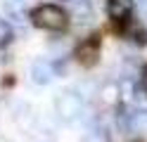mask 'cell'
<instances>
[{"label":"cell","instance_id":"obj_7","mask_svg":"<svg viewBox=\"0 0 147 142\" xmlns=\"http://www.w3.org/2000/svg\"><path fill=\"white\" fill-rule=\"evenodd\" d=\"M128 33H131V38H133L135 43H145V40H147V33H145V28H140L138 24H133L131 28H128Z\"/></svg>","mask_w":147,"mask_h":142},{"label":"cell","instance_id":"obj_4","mask_svg":"<svg viewBox=\"0 0 147 142\" xmlns=\"http://www.w3.org/2000/svg\"><path fill=\"white\" fill-rule=\"evenodd\" d=\"M52 76H55V71H52V66L45 62V59L33 62V66H31V81H33V83L48 85V83L52 81Z\"/></svg>","mask_w":147,"mask_h":142},{"label":"cell","instance_id":"obj_10","mask_svg":"<svg viewBox=\"0 0 147 142\" xmlns=\"http://www.w3.org/2000/svg\"><path fill=\"white\" fill-rule=\"evenodd\" d=\"M138 3H140V5H145V7H147V0H138Z\"/></svg>","mask_w":147,"mask_h":142},{"label":"cell","instance_id":"obj_9","mask_svg":"<svg viewBox=\"0 0 147 142\" xmlns=\"http://www.w3.org/2000/svg\"><path fill=\"white\" fill-rule=\"evenodd\" d=\"M142 90L147 92V66H145V71H142Z\"/></svg>","mask_w":147,"mask_h":142},{"label":"cell","instance_id":"obj_1","mask_svg":"<svg viewBox=\"0 0 147 142\" xmlns=\"http://www.w3.org/2000/svg\"><path fill=\"white\" fill-rule=\"evenodd\" d=\"M31 19L36 26L48 28V31H64L69 24V14L59 5H40L31 12Z\"/></svg>","mask_w":147,"mask_h":142},{"label":"cell","instance_id":"obj_8","mask_svg":"<svg viewBox=\"0 0 147 142\" xmlns=\"http://www.w3.org/2000/svg\"><path fill=\"white\" fill-rule=\"evenodd\" d=\"M10 38H12V28H10V24H7L5 19H0V45H5Z\"/></svg>","mask_w":147,"mask_h":142},{"label":"cell","instance_id":"obj_11","mask_svg":"<svg viewBox=\"0 0 147 142\" xmlns=\"http://www.w3.org/2000/svg\"><path fill=\"white\" fill-rule=\"evenodd\" d=\"M14 3H19V0H14Z\"/></svg>","mask_w":147,"mask_h":142},{"label":"cell","instance_id":"obj_2","mask_svg":"<svg viewBox=\"0 0 147 142\" xmlns=\"http://www.w3.org/2000/svg\"><path fill=\"white\" fill-rule=\"evenodd\" d=\"M55 109H57L62 121L74 123V121H78L81 116H83V100H81V95L71 92V90L59 92L57 100H55Z\"/></svg>","mask_w":147,"mask_h":142},{"label":"cell","instance_id":"obj_6","mask_svg":"<svg viewBox=\"0 0 147 142\" xmlns=\"http://www.w3.org/2000/svg\"><path fill=\"white\" fill-rule=\"evenodd\" d=\"M71 7H74V17L76 19H81V22H88L90 17H93V9H90V5H88V0H74L71 3Z\"/></svg>","mask_w":147,"mask_h":142},{"label":"cell","instance_id":"obj_3","mask_svg":"<svg viewBox=\"0 0 147 142\" xmlns=\"http://www.w3.org/2000/svg\"><path fill=\"white\" fill-rule=\"evenodd\" d=\"M97 57H100V43H97V38H88V40L81 43L78 50H76V59L83 66H93L97 62Z\"/></svg>","mask_w":147,"mask_h":142},{"label":"cell","instance_id":"obj_5","mask_svg":"<svg viewBox=\"0 0 147 142\" xmlns=\"http://www.w3.org/2000/svg\"><path fill=\"white\" fill-rule=\"evenodd\" d=\"M131 7H133V0H109V17L112 19H123L131 14Z\"/></svg>","mask_w":147,"mask_h":142}]
</instances>
